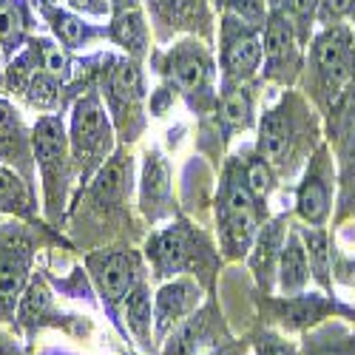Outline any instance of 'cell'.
Here are the masks:
<instances>
[{"label":"cell","mask_w":355,"mask_h":355,"mask_svg":"<svg viewBox=\"0 0 355 355\" xmlns=\"http://www.w3.org/2000/svg\"><path fill=\"white\" fill-rule=\"evenodd\" d=\"M32 154H35V148H32V139L26 137L23 120L6 100H0V159L12 165L17 173L28 176Z\"/></svg>","instance_id":"cell-14"},{"label":"cell","mask_w":355,"mask_h":355,"mask_svg":"<svg viewBox=\"0 0 355 355\" xmlns=\"http://www.w3.org/2000/svg\"><path fill=\"white\" fill-rule=\"evenodd\" d=\"M245 176H248V185L253 191V196H268L273 191V171H270V162L264 157H253V162L245 168Z\"/></svg>","instance_id":"cell-31"},{"label":"cell","mask_w":355,"mask_h":355,"mask_svg":"<svg viewBox=\"0 0 355 355\" xmlns=\"http://www.w3.org/2000/svg\"><path fill=\"white\" fill-rule=\"evenodd\" d=\"M128 191H131V159L125 157L105 159L92 185L94 205H120Z\"/></svg>","instance_id":"cell-17"},{"label":"cell","mask_w":355,"mask_h":355,"mask_svg":"<svg viewBox=\"0 0 355 355\" xmlns=\"http://www.w3.org/2000/svg\"><path fill=\"white\" fill-rule=\"evenodd\" d=\"M148 259L154 264V276L168 279L180 273L191 261V230L185 225H171L148 242Z\"/></svg>","instance_id":"cell-12"},{"label":"cell","mask_w":355,"mask_h":355,"mask_svg":"<svg viewBox=\"0 0 355 355\" xmlns=\"http://www.w3.org/2000/svg\"><path fill=\"white\" fill-rule=\"evenodd\" d=\"M225 94H222V103H219V120L222 125L239 131V128H248L253 123V97L248 92L245 83H225Z\"/></svg>","instance_id":"cell-22"},{"label":"cell","mask_w":355,"mask_h":355,"mask_svg":"<svg viewBox=\"0 0 355 355\" xmlns=\"http://www.w3.org/2000/svg\"><path fill=\"white\" fill-rule=\"evenodd\" d=\"M148 9L165 26H193L205 20L202 0H148Z\"/></svg>","instance_id":"cell-23"},{"label":"cell","mask_w":355,"mask_h":355,"mask_svg":"<svg viewBox=\"0 0 355 355\" xmlns=\"http://www.w3.org/2000/svg\"><path fill=\"white\" fill-rule=\"evenodd\" d=\"M49 20H51V28L54 35L60 37L66 46H80L85 37H88V28L83 20L71 17V15H63V12H49Z\"/></svg>","instance_id":"cell-29"},{"label":"cell","mask_w":355,"mask_h":355,"mask_svg":"<svg viewBox=\"0 0 355 355\" xmlns=\"http://www.w3.org/2000/svg\"><path fill=\"white\" fill-rule=\"evenodd\" d=\"M23 92H26V100L35 108H54L57 92H60V80H57L54 74H49V71H43V69H35L32 80L26 83Z\"/></svg>","instance_id":"cell-28"},{"label":"cell","mask_w":355,"mask_h":355,"mask_svg":"<svg viewBox=\"0 0 355 355\" xmlns=\"http://www.w3.org/2000/svg\"><path fill=\"white\" fill-rule=\"evenodd\" d=\"M171 199V171L159 151L148 154L145 171H142V208L148 216H159Z\"/></svg>","instance_id":"cell-18"},{"label":"cell","mask_w":355,"mask_h":355,"mask_svg":"<svg viewBox=\"0 0 355 355\" xmlns=\"http://www.w3.org/2000/svg\"><path fill=\"white\" fill-rule=\"evenodd\" d=\"M293 139H295V125L287 100L276 108H270L259 123V157H264L270 165H284L287 157L293 154Z\"/></svg>","instance_id":"cell-11"},{"label":"cell","mask_w":355,"mask_h":355,"mask_svg":"<svg viewBox=\"0 0 355 355\" xmlns=\"http://www.w3.org/2000/svg\"><path fill=\"white\" fill-rule=\"evenodd\" d=\"M105 97L111 111L116 114V120L123 125H128L125 120L128 116H137L139 103L145 97V88H142V71L134 60H116L114 69L105 77Z\"/></svg>","instance_id":"cell-9"},{"label":"cell","mask_w":355,"mask_h":355,"mask_svg":"<svg viewBox=\"0 0 355 355\" xmlns=\"http://www.w3.org/2000/svg\"><path fill=\"white\" fill-rule=\"evenodd\" d=\"M0 214H12V216L35 214L32 188H28V182L12 168H0Z\"/></svg>","instance_id":"cell-20"},{"label":"cell","mask_w":355,"mask_h":355,"mask_svg":"<svg viewBox=\"0 0 355 355\" xmlns=\"http://www.w3.org/2000/svg\"><path fill=\"white\" fill-rule=\"evenodd\" d=\"M114 40L120 43L125 51H131V54H142L145 51V23H142V17L131 9V12H123L120 17H116V23H114Z\"/></svg>","instance_id":"cell-26"},{"label":"cell","mask_w":355,"mask_h":355,"mask_svg":"<svg viewBox=\"0 0 355 355\" xmlns=\"http://www.w3.org/2000/svg\"><path fill=\"white\" fill-rule=\"evenodd\" d=\"M125 318H128V330L139 338V341H148V333H151V321H154V313H151V295H148L145 284L139 282L128 295H125Z\"/></svg>","instance_id":"cell-24"},{"label":"cell","mask_w":355,"mask_h":355,"mask_svg":"<svg viewBox=\"0 0 355 355\" xmlns=\"http://www.w3.org/2000/svg\"><path fill=\"white\" fill-rule=\"evenodd\" d=\"M216 355H245V344H225L216 349Z\"/></svg>","instance_id":"cell-38"},{"label":"cell","mask_w":355,"mask_h":355,"mask_svg":"<svg viewBox=\"0 0 355 355\" xmlns=\"http://www.w3.org/2000/svg\"><path fill=\"white\" fill-rule=\"evenodd\" d=\"M69 142H71V151H74V159L83 176H88L94 168H103L114 142H111V123L97 94H88L74 105Z\"/></svg>","instance_id":"cell-2"},{"label":"cell","mask_w":355,"mask_h":355,"mask_svg":"<svg viewBox=\"0 0 355 355\" xmlns=\"http://www.w3.org/2000/svg\"><path fill=\"white\" fill-rule=\"evenodd\" d=\"M327 304L321 302V295L315 293H299V295H287V302L279 304L276 318L284 324L287 330H302L307 324H313L315 318L324 315Z\"/></svg>","instance_id":"cell-21"},{"label":"cell","mask_w":355,"mask_h":355,"mask_svg":"<svg viewBox=\"0 0 355 355\" xmlns=\"http://www.w3.org/2000/svg\"><path fill=\"white\" fill-rule=\"evenodd\" d=\"M313 355H344L341 349H336V347H318Z\"/></svg>","instance_id":"cell-40"},{"label":"cell","mask_w":355,"mask_h":355,"mask_svg":"<svg viewBox=\"0 0 355 355\" xmlns=\"http://www.w3.org/2000/svg\"><path fill=\"white\" fill-rule=\"evenodd\" d=\"M310 282V259L299 233H287L279 256V287L284 295H299Z\"/></svg>","instance_id":"cell-15"},{"label":"cell","mask_w":355,"mask_h":355,"mask_svg":"<svg viewBox=\"0 0 355 355\" xmlns=\"http://www.w3.org/2000/svg\"><path fill=\"white\" fill-rule=\"evenodd\" d=\"M88 270L103 295V302L114 310L116 304L125 302V295L139 284V259L131 250H111V253H97L88 259Z\"/></svg>","instance_id":"cell-6"},{"label":"cell","mask_w":355,"mask_h":355,"mask_svg":"<svg viewBox=\"0 0 355 355\" xmlns=\"http://www.w3.org/2000/svg\"><path fill=\"white\" fill-rule=\"evenodd\" d=\"M219 230H222V248L227 256H242L256 239V196L248 185L245 168L230 165L225 171V185L216 205Z\"/></svg>","instance_id":"cell-1"},{"label":"cell","mask_w":355,"mask_h":355,"mask_svg":"<svg viewBox=\"0 0 355 355\" xmlns=\"http://www.w3.org/2000/svg\"><path fill=\"white\" fill-rule=\"evenodd\" d=\"M313 66L324 85V92H338V88L352 77V40L349 32L341 26L324 32L313 46Z\"/></svg>","instance_id":"cell-7"},{"label":"cell","mask_w":355,"mask_h":355,"mask_svg":"<svg viewBox=\"0 0 355 355\" xmlns=\"http://www.w3.org/2000/svg\"><path fill=\"white\" fill-rule=\"evenodd\" d=\"M168 74L173 85L188 97H202L211 94V77H214V63L211 54L199 43H180L168 54Z\"/></svg>","instance_id":"cell-8"},{"label":"cell","mask_w":355,"mask_h":355,"mask_svg":"<svg viewBox=\"0 0 355 355\" xmlns=\"http://www.w3.org/2000/svg\"><path fill=\"white\" fill-rule=\"evenodd\" d=\"M222 69H225V83H248L259 66H261V40L259 28L227 17L222 26Z\"/></svg>","instance_id":"cell-5"},{"label":"cell","mask_w":355,"mask_h":355,"mask_svg":"<svg viewBox=\"0 0 355 355\" xmlns=\"http://www.w3.org/2000/svg\"><path fill=\"white\" fill-rule=\"evenodd\" d=\"M264 69L273 80H290L295 69V40L293 23L284 15H273L264 28Z\"/></svg>","instance_id":"cell-13"},{"label":"cell","mask_w":355,"mask_h":355,"mask_svg":"<svg viewBox=\"0 0 355 355\" xmlns=\"http://www.w3.org/2000/svg\"><path fill=\"white\" fill-rule=\"evenodd\" d=\"M199 284L191 282V279H176L165 287H159L157 293V302H154V327H157V336H168L176 324L185 321L196 304H199Z\"/></svg>","instance_id":"cell-10"},{"label":"cell","mask_w":355,"mask_h":355,"mask_svg":"<svg viewBox=\"0 0 355 355\" xmlns=\"http://www.w3.org/2000/svg\"><path fill=\"white\" fill-rule=\"evenodd\" d=\"M256 355H295V349L287 347V344H279L276 338H268V341H261V344H259Z\"/></svg>","instance_id":"cell-36"},{"label":"cell","mask_w":355,"mask_h":355,"mask_svg":"<svg viewBox=\"0 0 355 355\" xmlns=\"http://www.w3.org/2000/svg\"><path fill=\"white\" fill-rule=\"evenodd\" d=\"M299 214L307 225H315V227H321L330 216V185H327L321 162L310 165L304 182L299 188Z\"/></svg>","instance_id":"cell-16"},{"label":"cell","mask_w":355,"mask_h":355,"mask_svg":"<svg viewBox=\"0 0 355 355\" xmlns=\"http://www.w3.org/2000/svg\"><path fill=\"white\" fill-rule=\"evenodd\" d=\"M32 268V242L23 230L0 225V315H12L23 299V287Z\"/></svg>","instance_id":"cell-4"},{"label":"cell","mask_w":355,"mask_h":355,"mask_svg":"<svg viewBox=\"0 0 355 355\" xmlns=\"http://www.w3.org/2000/svg\"><path fill=\"white\" fill-rule=\"evenodd\" d=\"M253 256H250V264L256 276L264 282V273L273 270V261L282 256V248H284V219H273L268 225H261V230L256 233L253 239Z\"/></svg>","instance_id":"cell-19"},{"label":"cell","mask_w":355,"mask_h":355,"mask_svg":"<svg viewBox=\"0 0 355 355\" xmlns=\"http://www.w3.org/2000/svg\"><path fill=\"white\" fill-rule=\"evenodd\" d=\"M0 355H20L15 344H6V338H0Z\"/></svg>","instance_id":"cell-39"},{"label":"cell","mask_w":355,"mask_h":355,"mask_svg":"<svg viewBox=\"0 0 355 355\" xmlns=\"http://www.w3.org/2000/svg\"><path fill=\"white\" fill-rule=\"evenodd\" d=\"M32 148L35 159L43 171V182L49 193V205L57 208V202L63 199V180H66V148L69 137L63 131V120L54 114H46L37 120L32 131Z\"/></svg>","instance_id":"cell-3"},{"label":"cell","mask_w":355,"mask_h":355,"mask_svg":"<svg viewBox=\"0 0 355 355\" xmlns=\"http://www.w3.org/2000/svg\"><path fill=\"white\" fill-rule=\"evenodd\" d=\"M304 248L310 259V276L327 287L330 284V250H327V236L321 230H307L304 233Z\"/></svg>","instance_id":"cell-27"},{"label":"cell","mask_w":355,"mask_h":355,"mask_svg":"<svg viewBox=\"0 0 355 355\" xmlns=\"http://www.w3.org/2000/svg\"><path fill=\"white\" fill-rule=\"evenodd\" d=\"M227 9L233 12L236 20H242L253 28L264 26V17H268V9H264V0H227Z\"/></svg>","instance_id":"cell-33"},{"label":"cell","mask_w":355,"mask_h":355,"mask_svg":"<svg viewBox=\"0 0 355 355\" xmlns=\"http://www.w3.org/2000/svg\"><path fill=\"white\" fill-rule=\"evenodd\" d=\"M49 304H51V295L46 293V287L40 284V282H35L32 287H28V293L23 295V302H20V321L23 324H28V321H37L46 310H49Z\"/></svg>","instance_id":"cell-30"},{"label":"cell","mask_w":355,"mask_h":355,"mask_svg":"<svg viewBox=\"0 0 355 355\" xmlns=\"http://www.w3.org/2000/svg\"><path fill=\"white\" fill-rule=\"evenodd\" d=\"M199 336H202V321H188L185 327H180V333H176L168 347H165V355H193L196 352V344H199Z\"/></svg>","instance_id":"cell-32"},{"label":"cell","mask_w":355,"mask_h":355,"mask_svg":"<svg viewBox=\"0 0 355 355\" xmlns=\"http://www.w3.org/2000/svg\"><path fill=\"white\" fill-rule=\"evenodd\" d=\"M336 279L344 282V284H355V261H349V259L341 256L336 261Z\"/></svg>","instance_id":"cell-37"},{"label":"cell","mask_w":355,"mask_h":355,"mask_svg":"<svg viewBox=\"0 0 355 355\" xmlns=\"http://www.w3.org/2000/svg\"><path fill=\"white\" fill-rule=\"evenodd\" d=\"M318 3H321V0H284V9H287V15H290V20L295 26L307 28V23L313 20Z\"/></svg>","instance_id":"cell-34"},{"label":"cell","mask_w":355,"mask_h":355,"mask_svg":"<svg viewBox=\"0 0 355 355\" xmlns=\"http://www.w3.org/2000/svg\"><path fill=\"white\" fill-rule=\"evenodd\" d=\"M26 32V15L15 0H0V46L9 54L20 49Z\"/></svg>","instance_id":"cell-25"},{"label":"cell","mask_w":355,"mask_h":355,"mask_svg":"<svg viewBox=\"0 0 355 355\" xmlns=\"http://www.w3.org/2000/svg\"><path fill=\"white\" fill-rule=\"evenodd\" d=\"M352 9V0H324V20H338L341 15H347Z\"/></svg>","instance_id":"cell-35"}]
</instances>
